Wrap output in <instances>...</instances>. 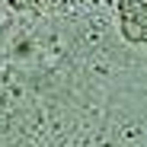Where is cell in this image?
<instances>
[{
  "label": "cell",
  "instance_id": "1",
  "mask_svg": "<svg viewBox=\"0 0 147 147\" xmlns=\"http://www.w3.org/2000/svg\"><path fill=\"white\" fill-rule=\"evenodd\" d=\"M16 3H22V7H29V3H38V0H16Z\"/></svg>",
  "mask_w": 147,
  "mask_h": 147
}]
</instances>
